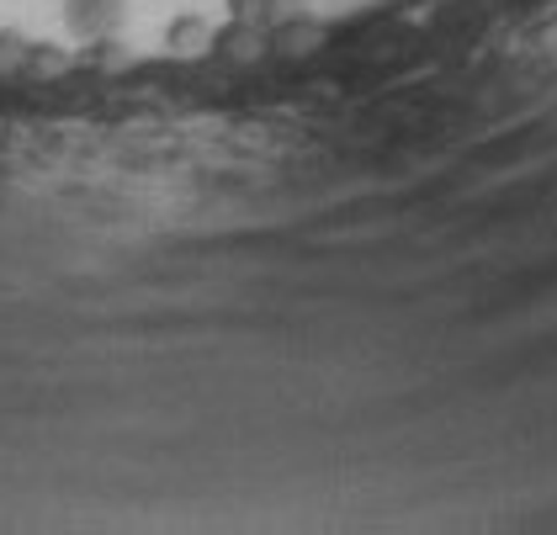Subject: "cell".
Here are the masks:
<instances>
[{
	"label": "cell",
	"instance_id": "cell-1",
	"mask_svg": "<svg viewBox=\"0 0 557 535\" xmlns=\"http://www.w3.org/2000/svg\"><path fill=\"white\" fill-rule=\"evenodd\" d=\"M123 22H128V5L123 0H64V27H70V38H81V42L117 38Z\"/></svg>",
	"mask_w": 557,
	"mask_h": 535
},
{
	"label": "cell",
	"instance_id": "cell-4",
	"mask_svg": "<svg viewBox=\"0 0 557 535\" xmlns=\"http://www.w3.org/2000/svg\"><path fill=\"white\" fill-rule=\"evenodd\" d=\"M298 11H313V0H228V16L239 22H256V27H276Z\"/></svg>",
	"mask_w": 557,
	"mask_h": 535
},
{
	"label": "cell",
	"instance_id": "cell-2",
	"mask_svg": "<svg viewBox=\"0 0 557 535\" xmlns=\"http://www.w3.org/2000/svg\"><path fill=\"white\" fill-rule=\"evenodd\" d=\"M213 53L218 59H228V64H256L260 53H265V27L228 16V22L213 33Z\"/></svg>",
	"mask_w": 557,
	"mask_h": 535
},
{
	"label": "cell",
	"instance_id": "cell-5",
	"mask_svg": "<svg viewBox=\"0 0 557 535\" xmlns=\"http://www.w3.org/2000/svg\"><path fill=\"white\" fill-rule=\"evenodd\" d=\"M165 48L171 53H208L213 48V27L202 16H175L171 27H165Z\"/></svg>",
	"mask_w": 557,
	"mask_h": 535
},
{
	"label": "cell",
	"instance_id": "cell-3",
	"mask_svg": "<svg viewBox=\"0 0 557 535\" xmlns=\"http://www.w3.org/2000/svg\"><path fill=\"white\" fill-rule=\"evenodd\" d=\"M324 38H330V27L313 22V11H298V16L265 27V48H271V53H308V48H319Z\"/></svg>",
	"mask_w": 557,
	"mask_h": 535
}]
</instances>
